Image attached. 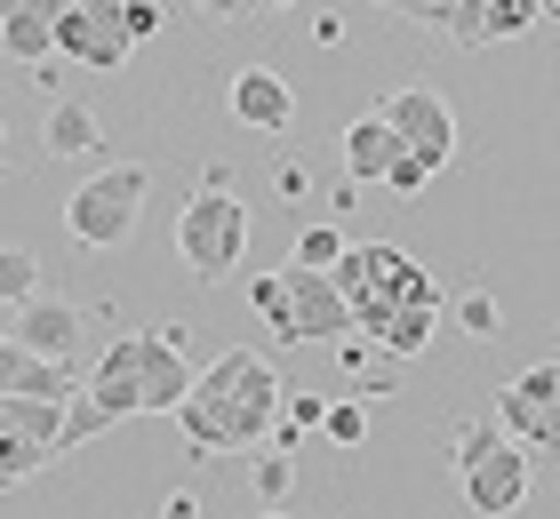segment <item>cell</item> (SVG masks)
Returning <instances> with one entry per match:
<instances>
[{"instance_id": "obj_10", "label": "cell", "mask_w": 560, "mask_h": 519, "mask_svg": "<svg viewBox=\"0 0 560 519\" xmlns=\"http://www.w3.org/2000/svg\"><path fill=\"white\" fill-rule=\"evenodd\" d=\"M129 33H120V0H65L57 9V57L89 64V72H120L129 64Z\"/></svg>"}, {"instance_id": "obj_13", "label": "cell", "mask_w": 560, "mask_h": 519, "mask_svg": "<svg viewBox=\"0 0 560 519\" xmlns=\"http://www.w3.org/2000/svg\"><path fill=\"white\" fill-rule=\"evenodd\" d=\"M224 113L241 128H257V137H289L296 128V89L280 81L272 64H241L233 81H224Z\"/></svg>"}, {"instance_id": "obj_5", "label": "cell", "mask_w": 560, "mask_h": 519, "mask_svg": "<svg viewBox=\"0 0 560 519\" xmlns=\"http://www.w3.org/2000/svg\"><path fill=\"white\" fill-rule=\"evenodd\" d=\"M176 256H185L192 280H233L241 256H248V208L241 192H192L185 216H176Z\"/></svg>"}, {"instance_id": "obj_6", "label": "cell", "mask_w": 560, "mask_h": 519, "mask_svg": "<svg viewBox=\"0 0 560 519\" xmlns=\"http://www.w3.org/2000/svg\"><path fill=\"white\" fill-rule=\"evenodd\" d=\"M489 424L513 439L528 463L560 456V359H537V368H521L504 392H489Z\"/></svg>"}, {"instance_id": "obj_22", "label": "cell", "mask_w": 560, "mask_h": 519, "mask_svg": "<svg viewBox=\"0 0 560 519\" xmlns=\"http://www.w3.org/2000/svg\"><path fill=\"white\" fill-rule=\"evenodd\" d=\"M320 415H328V400H320V392H296V400H280V424H272L280 456H289V448H296L304 432H320Z\"/></svg>"}, {"instance_id": "obj_34", "label": "cell", "mask_w": 560, "mask_h": 519, "mask_svg": "<svg viewBox=\"0 0 560 519\" xmlns=\"http://www.w3.org/2000/svg\"><path fill=\"white\" fill-rule=\"evenodd\" d=\"M257 519H289V511H257Z\"/></svg>"}, {"instance_id": "obj_35", "label": "cell", "mask_w": 560, "mask_h": 519, "mask_svg": "<svg viewBox=\"0 0 560 519\" xmlns=\"http://www.w3.org/2000/svg\"><path fill=\"white\" fill-rule=\"evenodd\" d=\"M369 9H393V0H369Z\"/></svg>"}, {"instance_id": "obj_4", "label": "cell", "mask_w": 560, "mask_h": 519, "mask_svg": "<svg viewBox=\"0 0 560 519\" xmlns=\"http://www.w3.org/2000/svg\"><path fill=\"white\" fill-rule=\"evenodd\" d=\"M144 192H152V168H144V161L96 168L89 185L65 200V232H72L81 248H129V240H137V216H144Z\"/></svg>"}, {"instance_id": "obj_26", "label": "cell", "mask_w": 560, "mask_h": 519, "mask_svg": "<svg viewBox=\"0 0 560 519\" xmlns=\"http://www.w3.org/2000/svg\"><path fill=\"white\" fill-rule=\"evenodd\" d=\"M432 176H441V168H424V161H417V152H400V161L385 168V192H400V200H417V192L432 185Z\"/></svg>"}, {"instance_id": "obj_28", "label": "cell", "mask_w": 560, "mask_h": 519, "mask_svg": "<svg viewBox=\"0 0 560 519\" xmlns=\"http://www.w3.org/2000/svg\"><path fill=\"white\" fill-rule=\"evenodd\" d=\"M393 16L432 24V33H448V24H456V0H393Z\"/></svg>"}, {"instance_id": "obj_14", "label": "cell", "mask_w": 560, "mask_h": 519, "mask_svg": "<svg viewBox=\"0 0 560 519\" xmlns=\"http://www.w3.org/2000/svg\"><path fill=\"white\" fill-rule=\"evenodd\" d=\"M72 392H81V368L40 359V352H24L16 335H0V400H72Z\"/></svg>"}, {"instance_id": "obj_15", "label": "cell", "mask_w": 560, "mask_h": 519, "mask_svg": "<svg viewBox=\"0 0 560 519\" xmlns=\"http://www.w3.org/2000/svg\"><path fill=\"white\" fill-rule=\"evenodd\" d=\"M57 9L65 0H0V57L40 72L48 57H57Z\"/></svg>"}, {"instance_id": "obj_16", "label": "cell", "mask_w": 560, "mask_h": 519, "mask_svg": "<svg viewBox=\"0 0 560 519\" xmlns=\"http://www.w3.org/2000/svg\"><path fill=\"white\" fill-rule=\"evenodd\" d=\"M393 161H400V137H393L385 113H361L345 128V176H352V185H385Z\"/></svg>"}, {"instance_id": "obj_7", "label": "cell", "mask_w": 560, "mask_h": 519, "mask_svg": "<svg viewBox=\"0 0 560 519\" xmlns=\"http://www.w3.org/2000/svg\"><path fill=\"white\" fill-rule=\"evenodd\" d=\"M65 439V400H0V496L40 480Z\"/></svg>"}, {"instance_id": "obj_33", "label": "cell", "mask_w": 560, "mask_h": 519, "mask_svg": "<svg viewBox=\"0 0 560 519\" xmlns=\"http://www.w3.org/2000/svg\"><path fill=\"white\" fill-rule=\"evenodd\" d=\"M545 16H560V0H545Z\"/></svg>"}, {"instance_id": "obj_18", "label": "cell", "mask_w": 560, "mask_h": 519, "mask_svg": "<svg viewBox=\"0 0 560 519\" xmlns=\"http://www.w3.org/2000/svg\"><path fill=\"white\" fill-rule=\"evenodd\" d=\"M40 144L57 152V161H89V152L105 144V120H96L89 104H57V113H48V128H40Z\"/></svg>"}, {"instance_id": "obj_3", "label": "cell", "mask_w": 560, "mask_h": 519, "mask_svg": "<svg viewBox=\"0 0 560 519\" xmlns=\"http://www.w3.org/2000/svg\"><path fill=\"white\" fill-rule=\"evenodd\" d=\"M448 456H456V480H465V504L480 519H513L528 504V456L504 439L489 415H465L448 432Z\"/></svg>"}, {"instance_id": "obj_1", "label": "cell", "mask_w": 560, "mask_h": 519, "mask_svg": "<svg viewBox=\"0 0 560 519\" xmlns=\"http://www.w3.org/2000/svg\"><path fill=\"white\" fill-rule=\"evenodd\" d=\"M280 400H289V384L272 376L265 352L233 344L224 359H209V368L192 376V392L176 400V432H185V456H248L265 448L272 424H280Z\"/></svg>"}, {"instance_id": "obj_32", "label": "cell", "mask_w": 560, "mask_h": 519, "mask_svg": "<svg viewBox=\"0 0 560 519\" xmlns=\"http://www.w3.org/2000/svg\"><path fill=\"white\" fill-rule=\"evenodd\" d=\"M192 511H200V504H192V487H176V496L161 504V519H192Z\"/></svg>"}, {"instance_id": "obj_21", "label": "cell", "mask_w": 560, "mask_h": 519, "mask_svg": "<svg viewBox=\"0 0 560 519\" xmlns=\"http://www.w3.org/2000/svg\"><path fill=\"white\" fill-rule=\"evenodd\" d=\"M456 328L480 335V344H497V335H504V304L489 288H465V296H456Z\"/></svg>"}, {"instance_id": "obj_30", "label": "cell", "mask_w": 560, "mask_h": 519, "mask_svg": "<svg viewBox=\"0 0 560 519\" xmlns=\"http://www.w3.org/2000/svg\"><path fill=\"white\" fill-rule=\"evenodd\" d=\"M272 185L289 192V200H304V192H313V168H304V161H280V168H272Z\"/></svg>"}, {"instance_id": "obj_2", "label": "cell", "mask_w": 560, "mask_h": 519, "mask_svg": "<svg viewBox=\"0 0 560 519\" xmlns=\"http://www.w3.org/2000/svg\"><path fill=\"white\" fill-rule=\"evenodd\" d=\"M337 296H345V311H352V328H376L385 311H400V304H424V296H441V280H432L409 248H393V240H361V248H345L337 256Z\"/></svg>"}, {"instance_id": "obj_17", "label": "cell", "mask_w": 560, "mask_h": 519, "mask_svg": "<svg viewBox=\"0 0 560 519\" xmlns=\"http://www.w3.org/2000/svg\"><path fill=\"white\" fill-rule=\"evenodd\" d=\"M432 335H441V296H424V304H400V311H385V320H376L361 344H376L385 359H417Z\"/></svg>"}, {"instance_id": "obj_24", "label": "cell", "mask_w": 560, "mask_h": 519, "mask_svg": "<svg viewBox=\"0 0 560 519\" xmlns=\"http://www.w3.org/2000/svg\"><path fill=\"white\" fill-rule=\"evenodd\" d=\"M320 439H328V448H361V439H369V408L361 400H328Z\"/></svg>"}, {"instance_id": "obj_9", "label": "cell", "mask_w": 560, "mask_h": 519, "mask_svg": "<svg viewBox=\"0 0 560 519\" xmlns=\"http://www.w3.org/2000/svg\"><path fill=\"white\" fill-rule=\"evenodd\" d=\"M280 288H289V304H280V335H289V344H345L352 335V311H345V296H337L328 272L280 264Z\"/></svg>"}, {"instance_id": "obj_25", "label": "cell", "mask_w": 560, "mask_h": 519, "mask_svg": "<svg viewBox=\"0 0 560 519\" xmlns=\"http://www.w3.org/2000/svg\"><path fill=\"white\" fill-rule=\"evenodd\" d=\"M289 480H296V472H289V456H280V448H265V456H257V472H248V487H257V504H265V511H280Z\"/></svg>"}, {"instance_id": "obj_23", "label": "cell", "mask_w": 560, "mask_h": 519, "mask_svg": "<svg viewBox=\"0 0 560 519\" xmlns=\"http://www.w3.org/2000/svg\"><path fill=\"white\" fill-rule=\"evenodd\" d=\"M40 296V256L33 248H0V304Z\"/></svg>"}, {"instance_id": "obj_20", "label": "cell", "mask_w": 560, "mask_h": 519, "mask_svg": "<svg viewBox=\"0 0 560 519\" xmlns=\"http://www.w3.org/2000/svg\"><path fill=\"white\" fill-rule=\"evenodd\" d=\"M345 248H352V240H345L337 224H304V232H296V248H289V264H296V272H337V256H345Z\"/></svg>"}, {"instance_id": "obj_29", "label": "cell", "mask_w": 560, "mask_h": 519, "mask_svg": "<svg viewBox=\"0 0 560 519\" xmlns=\"http://www.w3.org/2000/svg\"><path fill=\"white\" fill-rule=\"evenodd\" d=\"M248 304H257V311H265V320L280 328V304H289V288H280V272H265V280H257V288H248Z\"/></svg>"}, {"instance_id": "obj_27", "label": "cell", "mask_w": 560, "mask_h": 519, "mask_svg": "<svg viewBox=\"0 0 560 519\" xmlns=\"http://www.w3.org/2000/svg\"><path fill=\"white\" fill-rule=\"evenodd\" d=\"M161 24H168L161 0H120V33H129V40H152Z\"/></svg>"}, {"instance_id": "obj_11", "label": "cell", "mask_w": 560, "mask_h": 519, "mask_svg": "<svg viewBox=\"0 0 560 519\" xmlns=\"http://www.w3.org/2000/svg\"><path fill=\"white\" fill-rule=\"evenodd\" d=\"M192 359H185V328H137V392H144V415H176V400L192 392Z\"/></svg>"}, {"instance_id": "obj_19", "label": "cell", "mask_w": 560, "mask_h": 519, "mask_svg": "<svg viewBox=\"0 0 560 519\" xmlns=\"http://www.w3.org/2000/svg\"><path fill=\"white\" fill-rule=\"evenodd\" d=\"M537 24H545V0H489V9H480V48L521 40V33H537Z\"/></svg>"}, {"instance_id": "obj_8", "label": "cell", "mask_w": 560, "mask_h": 519, "mask_svg": "<svg viewBox=\"0 0 560 519\" xmlns=\"http://www.w3.org/2000/svg\"><path fill=\"white\" fill-rule=\"evenodd\" d=\"M376 113L393 120V137H400V152H417L424 168H448L456 161V113H448V96L441 89H424V81H409V89H393Z\"/></svg>"}, {"instance_id": "obj_12", "label": "cell", "mask_w": 560, "mask_h": 519, "mask_svg": "<svg viewBox=\"0 0 560 519\" xmlns=\"http://www.w3.org/2000/svg\"><path fill=\"white\" fill-rule=\"evenodd\" d=\"M0 335H16L24 352H40V359H81V304L72 296H57V288H40V296H24L16 304V320L0 328Z\"/></svg>"}, {"instance_id": "obj_31", "label": "cell", "mask_w": 560, "mask_h": 519, "mask_svg": "<svg viewBox=\"0 0 560 519\" xmlns=\"http://www.w3.org/2000/svg\"><path fill=\"white\" fill-rule=\"evenodd\" d=\"M192 9H200V16H224V24H241V16H248V0H192Z\"/></svg>"}]
</instances>
